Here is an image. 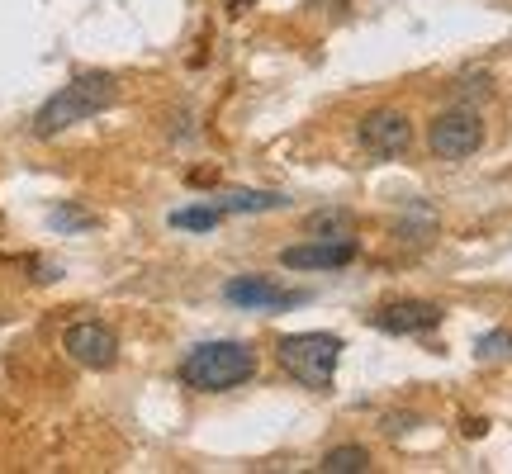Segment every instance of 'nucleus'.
<instances>
[{
    "mask_svg": "<svg viewBox=\"0 0 512 474\" xmlns=\"http://www.w3.org/2000/svg\"><path fill=\"white\" fill-rule=\"evenodd\" d=\"M114 100H119V76L81 72L34 114V138H57V133H67L72 124H86L95 114H105Z\"/></svg>",
    "mask_w": 512,
    "mask_h": 474,
    "instance_id": "f257e3e1",
    "label": "nucleus"
},
{
    "mask_svg": "<svg viewBox=\"0 0 512 474\" xmlns=\"http://www.w3.org/2000/svg\"><path fill=\"white\" fill-rule=\"evenodd\" d=\"M256 375V351L247 342H200L181 361V384L195 394H228Z\"/></svg>",
    "mask_w": 512,
    "mask_h": 474,
    "instance_id": "f03ea898",
    "label": "nucleus"
},
{
    "mask_svg": "<svg viewBox=\"0 0 512 474\" xmlns=\"http://www.w3.org/2000/svg\"><path fill=\"white\" fill-rule=\"evenodd\" d=\"M275 361L304 389H328L337 361H342V337L337 332H290V337H280Z\"/></svg>",
    "mask_w": 512,
    "mask_h": 474,
    "instance_id": "7ed1b4c3",
    "label": "nucleus"
},
{
    "mask_svg": "<svg viewBox=\"0 0 512 474\" xmlns=\"http://www.w3.org/2000/svg\"><path fill=\"white\" fill-rule=\"evenodd\" d=\"M427 143H432V152L441 162H465V157H475L484 147V119L475 110H446L432 119Z\"/></svg>",
    "mask_w": 512,
    "mask_h": 474,
    "instance_id": "20e7f679",
    "label": "nucleus"
},
{
    "mask_svg": "<svg viewBox=\"0 0 512 474\" xmlns=\"http://www.w3.org/2000/svg\"><path fill=\"white\" fill-rule=\"evenodd\" d=\"M356 138H361V152H370L375 162H389V157H403L408 143H413V124H408V114L399 110H370L356 128Z\"/></svg>",
    "mask_w": 512,
    "mask_h": 474,
    "instance_id": "39448f33",
    "label": "nucleus"
},
{
    "mask_svg": "<svg viewBox=\"0 0 512 474\" xmlns=\"http://www.w3.org/2000/svg\"><path fill=\"white\" fill-rule=\"evenodd\" d=\"M356 237H313V242H299V247H285L280 261L290 266V271H342L356 261Z\"/></svg>",
    "mask_w": 512,
    "mask_h": 474,
    "instance_id": "423d86ee",
    "label": "nucleus"
},
{
    "mask_svg": "<svg viewBox=\"0 0 512 474\" xmlns=\"http://www.w3.org/2000/svg\"><path fill=\"white\" fill-rule=\"evenodd\" d=\"M62 351L76 365H86V370H110L119 361V337L105 323H72L62 332Z\"/></svg>",
    "mask_w": 512,
    "mask_h": 474,
    "instance_id": "0eeeda50",
    "label": "nucleus"
},
{
    "mask_svg": "<svg viewBox=\"0 0 512 474\" xmlns=\"http://www.w3.org/2000/svg\"><path fill=\"white\" fill-rule=\"evenodd\" d=\"M228 304H238V309L256 313V309H294V304H304V294L299 290H280L271 285L266 275H242V280H228V290H223Z\"/></svg>",
    "mask_w": 512,
    "mask_h": 474,
    "instance_id": "6e6552de",
    "label": "nucleus"
},
{
    "mask_svg": "<svg viewBox=\"0 0 512 474\" xmlns=\"http://www.w3.org/2000/svg\"><path fill=\"white\" fill-rule=\"evenodd\" d=\"M380 332L389 337H418V332H432L441 323V309L427 304V299H399V304H384L375 318H370Z\"/></svg>",
    "mask_w": 512,
    "mask_h": 474,
    "instance_id": "1a4fd4ad",
    "label": "nucleus"
},
{
    "mask_svg": "<svg viewBox=\"0 0 512 474\" xmlns=\"http://www.w3.org/2000/svg\"><path fill=\"white\" fill-rule=\"evenodd\" d=\"M285 195H275V190H233V195H223L219 209L223 214H266V209H280Z\"/></svg>",
    "mask_w": 512,
    "mask_h": 474,
    "instance_id": "9d476101",
    "label": "nucleus"
},
{
    "mask_svg": "<svg viewBox=\"0 0 512 474\" xmlns=\"http://www.w3.org/2000/svg\"><path fill=\"white\" fill-rule=\"evenodd\" d=\"M318 470L323 474H361V470H370V451L366 446H337V451L323 456Z\"/></svg>",
    "mask_w": 512,
    "mask_h": 474,
    "instance_id": "9b49d317",
    "label": "nucleus"
},
{
    "mask_svg": "<svg viewBox=\"0 0 512 474\" xmlns=\"http://www.w3.org/2000/svg\"><path fill=\"white\" fill-rule=\"evenodd\" d=\"M223 223V209L219 204H195V209H176L171 214V228H185V233H209Z\"/></svg>",
    "mask_w": 512,
    "mask_h": 474,
    "instance_id": "f8f14e48",
    "label": "nucleus"
},
{
    "mask_svg": "<svg viewBox=\"0 0 512 474\" xmlns=\"http://www.w3.org/2000/svg\"><path fill=\"white\" fill-rule=\"evenodd\" d=\"M475 356L479 361H512V332H503V328L484 332L475 342Z\"/></svg>",
    "mask_w": 512,
    "mask_h": 474,
    "instance_id": "ddd939ff",
    "label": "nucleus"
},
{
    "mask_svg": "<svg viewBox=\"0 0 512 474\" xmlns=\"http://www.w3.org/2000/svg\"><path fill=\"white\" fill-rule=\"evenodd\" d=\"M309 233L347 237L351 233V214H342V209H332V214H313V219H309Z\"/></svg>",
    "mask_w": 512,
    "mask_h": 474,
    "instance_id": "4468645a",
    "label": "nucleus"
},
{
    "mask_svg": "<svg viewBox=\"0 0 512 474\" xmlns=\"http://www.w3.org/2000/svg\"><path fill=\"white\" fill-rule=\"evenodd\" d=\"M53 223L57 228H91V214H86V209H76V204H62V209H57L53 214Z\"/></svg>",
    "mask_w": 512,
    "mask_h": 474,
    "instance_id": "2eb2a0df",
    "label": "nucleus"
},
{
    "mask_svg": "<svg viewBox=\"0 0 512 474\" xmlns=\"http://www.w3.org/2000/svg\"><path fill=\"white\" fill-rule=\"evenodd\" d=\"M484 427H489L484 418H470V422H465V437H484Z\"/></svg>",
    "mask_w": 512,
    "mask_h": 474,
    "instance_id": "dca6fc26",
    "label": "nucleus"
},
{
    "mask_svg": "<svg viewBox=\"0 0 512 474\" xmlns=\"http://www.w3.org/2000/svg\"><path fill=\"white\" fill-rule=\"evenodd\" d=\"M223 5H228V10H233V15H242V10H252L256 0H223Z\"/></svg>",
    "mask_w": 512,
    "mask_h": 474,
    "instance_id": "f3484780",
    "label": "nucleus"
}]
</instances>
